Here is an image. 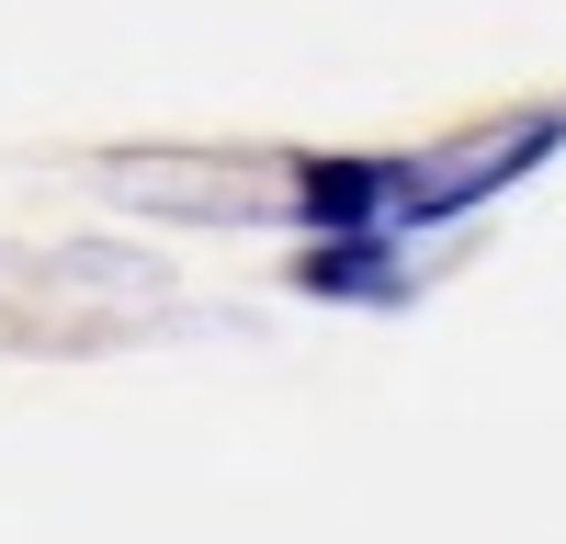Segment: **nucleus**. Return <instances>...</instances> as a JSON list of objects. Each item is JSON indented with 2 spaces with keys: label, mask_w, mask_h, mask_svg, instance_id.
Listing matches in <instances>:
<instances>
[{
  "label": "nucleus",
  "mask_w": 566,
  "mask_h": 544,
  "mask_svg": "<svg viewBox=\"0 0 566 544\" xmlns=\"http://www.w3.org/2000/svg\"><path fill=\"white\" fill-rule=\"evenodd\" d=\"M397 205V159H306L295 170V216L317 239H340V227H374Z\"/></svg>",
  "instance_id": "f257e3e1"
},
{
  "label": "nucleus",
  "mask_w": 566,
  "mask_h": 544,
  "mask_svg": "<svg viewBox=\"0 0 566 544\" xmlns=\"http://www.w3.org/2000/svg\"><path fill=\"white\" fill-rule=\"evenodd\" d=\"M295 295H386V239L374 227H340L295 261Z\"/></svg>",
  "instance_id": "f03ea898"
}]
</instances>
